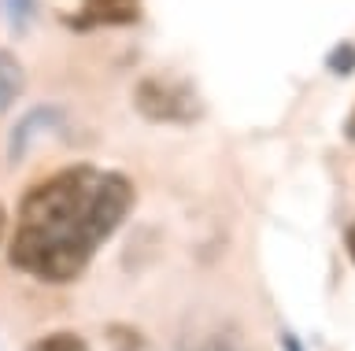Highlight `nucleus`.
Listing matches in <instances>:
<instances>
[{
	"mask_svg": "<svg viewBox=\"0 0 355 351\" xmlns=\"http://www.w3.org/2000/svg\"><path fill=\"white\" fill-rule=\"evenodd\" d=\"M133 211V185L119 170L67 167L22 196L11 237V267L44 285L82 278L107 237Z\"/></svg>",
	"mask_w": 355,
	"mask_h": 351,
	"instance_id": "1",
	"label": "nucleus"
},
{
	"mask_svg": "<svg viewBox=\"0 0 355 351\" xmlns=\"http://www.w3.org/2000/svg\"><path fill=\"white\" fill-rule=\"evenodd\" d=\"M133 104L152 123H196L200 118L196 93L163 78H144L137 85V93H133Z\"/></svg>",
	"mask_w": 355,
	"mask_h": 351,
	"instance_id": "2",
	"label": "nucleus"
},
{
	"mask_svg": "<svg viewBox=\"0 0 355 351\" xmlns=\"http://www.w3.org/2000/svg\"><path fill=\"white\" fill-rule=\"evenodd\" d=\"M141 15V0H82V12L71 15V26H130Z\"/></svg>",
	"mask_w": 355,
	"mask_h": 351,
	"instance_id": "3",
	"label": "nucleus"
},
{
	"mask_svg": "<svg viewBox=\"0 0 355 351\" xmlns=\"http://www.w3.org/2000/svg\"><path fill=\"white\" fill-rule=\"evenodd\" d=\"M60 123H63V115L55 111V107H37L33 115H26L15 126V134H11V159H22V156H26V148L37 141L41 129H60Z\"/></svg>",
	"mask_w": 355,
	"mask_h": 351,
	"instance_id": "4",
	"label": "nucleus"
},
{
	"mask_svg": "<svg viewBox=\"0 0 355 351\" xmlns=\"http://www.w3.org/2000/svg\"><path fill=\"white\" fill-rule=\"evenodd\" d=\"M22 82H26V74H22L19 60L11 56V52H0V111H8V107L19 100Z\"/></svg>",
	"mask_w": 355,
	"mask_h": 351,
	"instance_id": "5",
	"label": "nucleus"
},
{
	"mask_svg": "<svg viewBox=\"0 0 355 351\" xmlns=\"http://www.w3.org/2000/svg\"><path fill=\"white\" fill-rule=\"evenodd\" d=\"M26 351H89V344H85V336L60 329V333H44L41 340H33Z\"/></svg>",
	"mask_w": 355,
	"mask_h": 351,
	"instance_id": "6",
	"label": "nucleus"
},
{
	"mask_svg": "<svg viewBox=\"0 0 355 351\" xmlns=\"http://www.w3.org/2000/svg\"><path fill=\"white\" fill-rule=\"evenodd\" d=\"M182 351H244L230 333H196L182 340Z\"/></svg>",
	"mask_w": 355,
	"mask_h": 351,
	"instance_id": "7",
	"label": "nucleus"
},
{
	"mask_svg": "<svg viewBox=\"0 0 355 351\" xmlns=\"http://www.w3.org/2000/svg\"><path fill=\"white\" fill-rule=\"evenodd\" d=\"M0 12L11 19V26L22 30L26 26V19L33 15V0H0Z\"/></svg>",
	"mask_w": 355,
	"mask_h": 351,
	"instance_id": "8",
	"label": "nucleus"
},
{
	"mask_svg": "<svg viewBox=\"0 0 355 351\" xmlns=\"http://www.w3.org/2000/svg\"><path fill=\"white\" fill-rule=\"evenodd\" d=\"M329 67L337 71V74H348V71H355V45H340V48L329 56Z\"/></svg>",
	"mask_w": 355,
	"mask_h": 351,
	"instance_id": "9",
	"label": "nucleus"
},
{
	"mask_svg": "<svg viewBox=\"0 0 355 351\" xmlns=\"http://www.w3.org/2000/svg\"><path fill=\"white\" fill-rule=\"evenodd\" d=\"M111 340H115L119 348H141V336H133L126 325H119V329H111Z\"/></svg>",
	"mask_w": 355,
	"mask_h": 351,
	"instance_id": "10",
	"label": "nucleus"
},
{
	"mask_svg": "<svg viewBox=\"0 0 355 351\" xmlns=\"http://www.w3.org/2000/svg\"><path fill=\"white\" fill-rule=\"evenodd\" d=\"M344 248H348V255H352V262H355V222L344 229Z\"/></svg>",
	"mask_w": 355,
	"mask_h": 351,
	"instance_id": "11",
	"label": "nucleus"
},
{
	"mask_svg": "<svg viewBox=\"0 0 355 351\" xmlns=\"http://www.w3.org/2000/svg\"><path fill=\"white\" fill-rule=\"evenodd\" d=\"M282 348H285V351H304V344H300L293 333H285V336H282Z\"/></svg>",
	"mask_w": 355,
	"mask_h": 351,
	"instance_id": "12",
	"label": "nucleus"
},
{
	"mask_svg": "<svg viewBox=\"0 0 355 351\" xmlns=\"http://www.w3.org/2000/svg\"><path fill=\"white\" fill-rule=\"evenodd\" d=\"M0 237H4V207H0Z\"/></svg>",
	"mask_w": 355,
	"mask_h": 351,
	"instance_id": "13",
	"label": "nucleus"
}]
</instances>
